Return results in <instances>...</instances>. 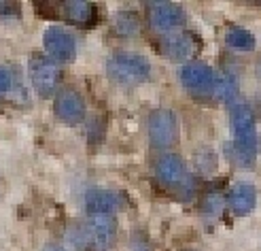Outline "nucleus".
<instances>
[{"mask_svg": "<svg viewBox=\"0 0 261 251\" xmlns=\"http://www.w3.org/2000/svg\"><path fill=\"white\" fill-rule=\"evenodd\" d=\"M229 126H231V153L236 162L244 168H251L257 160L259 151V134H257V124L255 115L249 104L244 102H233L229 104Z\"/></svg>", "mask_w": 261, "mask_h": 251, "instance_id": "obj_1", "label": "nucleus"}, {"mask_svg": "<svg viewBox=\"0 0 261 251\" xmlns=\"http://www.w3.org/2000/svg\"><path fill=\"white\" fill-rule=\"evenodd\" d=\"M68 239L76 251H111L117 239V221L107 215H91L74 223Z\"/></svg>", "mask_w": 261, "mask_h": 251, "instance_id": "obj_2", "label": "nucleus"}, {"mask_svg": "<svg viewBox=\"0 0 261 251\" xmlns=\"http://www.w3.org/2000/svg\"><path fill=\"white\" fill-rule=\"evenodd\" d=\"M107 73L117 85L136 87L149 81L151 62L136 51H115L107 62Z\"/></svg>", "mask_w": 261, "mask_h": 251, "instance_id": "obj_3", "label": "nucleus"}, {"mask_svg": "<svg viewBox=\"0 0 261 251\" xmlns=\"http://www.w3.org/2000/svg\"><path fill=\"white\" fill-rule=\"evenodd\" d=\"M153 170H155V179L160 181V186L178 194L180 198H191V194L195 190V181H193L191 170L187 168L185 160H182L180 155H176L172 151L162 153L158 160H155Z\"/></svg>", "mask_w": 261, "mask_h": 251, "instance_id": "obj_4", "label": "nucleus"}, {"mask_svg": "<svg viewBox=\"0 0 261 251\" xmlns=\"http://www.w3.org/2000/svg\"><path fill=\"white\" fill-rule=\"evenodd\" d=\"M147 134L149 141L155 149H172L174 145L178 143V117L174 111L170 109H155L151 111L149 120H147Z\"/></svg>", "mask_w": 261, "mask_h": 251, "instance_id": "obj_5", "label": "nucleus"}, {"mask_svg": "<svg viewBox=\"0 0 261 251\" xmlns=\"http://www.w3.org/2000/svg\"><path fill=\"white\" fill-rule=\"evenodd\" d=\"M28 73H30V83L38 92V96L49 98L58 89L62 81V71L60 66L45 54H34L28 60Z\"/></svg>", "mask_w": 261, "mask_h": 251, "instance_id": "obj_6", "label": "nucleus"}, {"mask_svg": "<svg viewBox=\"0 0 261 251\" xmlns=\"http://www.w3.org/2000/svg\"><path fill=\"white\" fill-rule=\"evenodd\" d=\"M178 79L185 89H189L191 94H213L217 87V75L208 64L204 62H187L180 66Z\"/></svg>", "mask_w": 261, "mask_h": 251, "instance_id": "obj_7", "label": "nucleus"}, {"mask_svg": "<svg viewBox=\"0 0 261 251\" xmlns=\"http://www.w3.org/2000/svg\"><path fill=\"white\" fill-rule=\"evenodd\" d=\"M43 45L47 56L56 64H68L76 58V41L72 32H68L62 26H51L43 34Z\"/></svg>", "mask_w": 261, "mask_h": 251, "instance_id": "obj_8", "label": "nucleus"}, {"mask_svg": "<svg viewBox=\"0 0 261 251\" xmlns=\"http://www.w3.org/2000/svg\"><path fill=\"white\" fill-rule=\"evenodd\" d=\"M149 9V21L158 32L170 34L182 28L187 21V13L176 3H151L147 5Z\"/></svg>", "mask_w": 261, "mask_h": 251, "instance_id": "obj_9", "label": "nucleus"}, {"mask_svg": "<svg viewBox=\"0 0 261 251\" xmlns=\"http://www.w3.org/2000/svg\"><path fill=\"white\" fill-rule=\"evenodd\" d=\"M54 113L60 122L76 126L85 120V100L76 89L64 87L58 92V96L54 100Z\"/></svg>", "mask_w": 261, "mask_h": 251, "instance_id": "obj_10", "label": "nucleus"}, {"mask_svg": "<svg viewBox=\"0 0 261 251\" xmlns=\"http://www.w3.org/2000/svg\"><path fill=\"white\" fill-rule=\"evenodd\" d=\"M160 51L162 56L172 62H189L193 54L198 51V41L191 32H170L162 34L160 38Z\"/></svg>", "mask_w": 261, "mask_h": 251, "instance_id": "obj_11", "label": "nucleus"}, {"mask_svg": "<svg viewBox=\"0 0 261 251\" xmlns=\"http://www.w3.org/2000/svg\"><path fill=\"white\" fill-rule=\"evenodd\" d=\"M125 207L123 194L115 190H91L85 194V209L89 215H107L111 217Z\"/></svg>", "mask_w": 261, "mask_h": 251, "instance_id": "obj_12", "label": "nucleus"}, {"mask_svg": "<svg viewBox=\"0 0 261 251\" xmlns=\"http://www.w3.org/2000/svg\"><path fill=\"white\" fill-rule=\"evenodd\" d=\"M227 204L233 215H238V217L249 215L257 204L255 186H251V183H236L227 194Z\"/></svg>", "mask_w": 261, "mask_h": 251, "instance_id": "obj_13", "label": "nucleus"}, {"mask_svg": "<svg viewBox=\"0 0 261 251\" xmlns=\"http://www.w3.org/2000/svg\"><path fill=\"white\" fill-rule=\"evenodd\" d=\"M62 15L68 21L81 26V28H89L98 19V9L94 3H85V0H70V3H62Z\"/></svg>", "mask_w": 261, "mask_h": 251, "instance_id": "obj_14", "label": "nucleus"}, {"mask_svg": "<svg viewBox=\"0 0 261 251\" xmlns=\"http://www.w3.org/2000/svg\"><path fill=\"white\" fill-rule=\"evenodd\" d=\"M225 45L229 49H236V51H251V49H255L257 41H255L251 30L240 28V26H233V28H229L225 32Z\"/></svg>", "mask_w": 261, "mask_h": 251, "instance_id": "obj_15", "label": "nucleus"}, {"mask_svg": "<svg viewBox=\"0 0 261 251\" xmlns=\"http://www.w3.org/2000/svg\"><path fill=\"white\" fill-rule=\"evenodd\" d=\"M113 26H115V32L119 36H136L140 32V21L136 17V13H132V11L115 13Z\"/></svg>", "mask_w": 261, "mask_h": 251, "instance_id": "obj_16", "label": "nucleus"}, {"mask_svg": "<svg viewBox=\"0 0 261 251\" xmlns=\"http://www.w3.org/2000/svg\"><path fill=\"white\" fill-rule=\"evenodd\" d=\"M217 96L221 100H225L227 104H233V102H238V79L233 77V75H221V79H217Z\"/></svg>", "mask_w": 261, "mask_h": 251, "instance_id": "obj_17", "label": "nucleus"}, {"mask_svg": "<svg viewBox=\"0 0 261 251\" xmlns=\"http://www.w3.org/2000/svg\"><path fill=\"white\" fill-rule=\"evenodd\" d=\"M195 164H198V168L202 170L204 175L215 173V170H217V155H215V151H211V149L200 151L198 155H195Z\"/></svg>", "mask_w": 261, "mask_h": 251, "instance_id": "obj_18", "label": "nucleus"}, {"mask_svg": "<svg viewBox=\"0 0 261 251\" xmlns=\"http://www.w3.org/2000/svg\"><path fill=\"white\" fill-rule=\"evenodd\" d=\"M13 87H15V73L9 66H0V100L9 96Z\"/></svg>", "mask_w": 261, "mask_h": 251, "instance_id": "obj_19", "label": "nucleus"}, {"mask_svg": "<svg viewBox=\"0 0 261 251\" xmlns=\"http://www.w3.org/2000/svg\"><path fill=\"white\" fill-rule=\"evenodd\" d=\"M221 209H223V196H221L219 192H211L204 198V213L215 215Z\"/></svg>", "mask_w": 261, "mask_h": 251, "instance_id": "obj_20", "label": "nucleus"}, {"mask_svg": "<svg viewBox=\"0 0 261 251\" xmlns=\"http://www.w3.org/2000/svg\"><path fill=\"white\" fill-rule=\"evenodd\" d=\"M21 7L17 3H0V17H19Z\"/></svg>", "mask_w": 261, "mask_h": 251, "instance_id": "obj_21", "label": "nucleus"}, {"mask_svg": "<svg viewBox=\"0 0 261 251\" xmlns=\"http://www.w3.org/2000/svg\"><path fill=\"white\" fill-rule=\"evenodd\" d=\"M43 251H68V249H64V247L58 245V243H47V245L43 247Z\"/></svg>", "mask_w": 261, "mask_h": 251, "instance_id": "obj_22", "label": "nucleus"}, {"mask_svg": "<svg viewBox=\"0 0 261 251\" xmlns=\"http://www.w3.org/2000/svg\"><path fill=\"white\" fill-rule=\"evenodd\" d=\"M259 73H261V66H259Z\"/></svg>", "mask_w": 261, "mask_h": 251, "instance_id": "obj_23", "label": "nucleus"}]
</instances>
